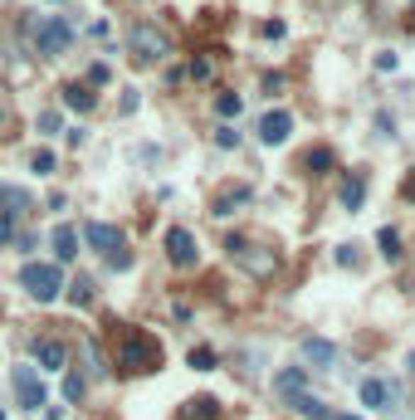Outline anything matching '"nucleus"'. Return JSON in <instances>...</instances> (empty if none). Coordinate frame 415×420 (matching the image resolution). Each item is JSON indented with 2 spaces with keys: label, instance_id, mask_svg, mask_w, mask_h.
Masks as SVG:
<instances>
[{
  "label": "nucleus",
  "instance_id": "obj_15",
  "mask_svg": "<svg viewBox=\"0 0 415 420\" xmlns=\"http://www.w3.org/2000/svg\"><path fill=\"white\" fill-rule=\"evenodd\" d=\"M64 108H74V113H93L98 98H93V88H88V84H64Z\"/></svg>",
  "mask_w": 415,
  "mask_h": 420
},
{
  "label": "nucleus",
  "instance_id": "obj_24",
  "mask_svg": "<svg viewBox=\"0 0 415 420\" xmlns=\"http://www.w3.org/2000/svg\"><path fill=\"white\" fill-rule=\"evenodd\" d=\"M245 201H249V191H230V196L215 201V215H235V206H245Z\"/></svg>",
  "mask_w": 415,
  "mask_h": 420
},
{
  "label": "nucleus",
  "instance_id": "obj_1",
  "mask_svg": "<svg viewBox=\"0 0 415 420\" xmlns=\"http://www.w3.org/2000/svg\"><path fill=\"white\" fill-rule=\"evenodd\" d=\"M118 367H123V372H157V367H162V347H157V337L127 328V333H123V352H118Z\"/></svg>",
  "mask_w": 415,
  "mask_h": 420
},
{
  "label": "nucleus",
  "instance_id": "obj_33",
  "mask_svg": "<svg viewBox=\"0 0 415 420\" xmlns=\"http://www.w3.org/2000/svg\"><path fill=\"white\" fill-rule=\"evenodd\" d=\"M406 367H411V377H415V352H411V357H406Z\"/></svg>",
  "mask_w": 415,
  "mask_h": 420
},
{
  "label": "nucleus",
  "instance_id": "obj_20",
  "mask_svg": "<svg viewBox=\"0 0 415 420\" xmlns=\"http://www.w3.org/2000/svg\"><path fill=\"white\" fill-rule=\"evenodd\" d=\"M64 289H69V303H74V308H88V303H93V284H88V279H74V284H64Z\"/></svg>",
  "mask_w": 415,
  "mask_h": 420
},
{
  "label": "nucleus",
  "instance_id": "obj_6",
  "mask_svg": "<svg viewBox=\"0 0 415 420\" xmlns=\"http://www.w3.org/2000/svg\"><path fill=\"white\" fill-rule=\"evenodd\" d=\"M69 40H74V30H69V20H64V15H49V20L40 25V54H44V59L64 54Z\"/></svg>",
  "mask_w": 415,
  "mask_h": 420
},
{
  "label": "nucleus",
  "instance_id": "obj_12",
  "mask_svg": "<svg viewBox=\"0 0 415 420\" xmlns=\"http://www.w3.org/2000/svg\"><path fill=\"white\" fill-rule=\"evenodd\" d=\"M303 362H313V367H332V362H337V347H332L328 337H303Z\"/></svg>",
  "mask_w": 415,
  "mask_h": 420
},
{
  "label": "nucleus",
  "instance_id": "obj_19",
  "mask_svg": "<svg viewBox=\"0 0 415 420\" xmlns=\"http://www.w3.org/2000/svg\"><path fill=\"white\" fill-rule=\"evenodd\" d=\"M54 167H59V157H54L49 147H40V152L30 157V171H35V176H54Z\"/></svg>",
  "mask_w": 415,
  "mask_h": 420
},
{
  "label": "nucleus",
  "instance_id": "obj_23",
  "mask_svg": "<svg viewBox=\"0 0 415 420\" xmlns=\"http://www.w3.org/2000/svg\"><path fill=\"white\" fill-rule=\"evenodd\" d=\"M186 362H191L196 372H215V352H210V347H191V357H186Z\"/></svg>",
  "mask_w": 415,
  "mask_h": 420
},
{
  "label": "nucleus",
  "instance_id": "obj_4",
  "mask_svg": "<svg viewBox=\"0 0 415 420\" xmlns=\"http://www.w3.org/2000/svg\"><path fill=\"white\" fill-rule=\"evenodd\" d=\"M83 240L93 245L98 254H108V259H118V254H127V240L118 225H108V220H88L83 225Z\"/></svg>",
  "mask_w": 415,
  "mask_h": 420
},
{
  "label": "nucleus",
  "instance_id": "obj_30",
  "mask_svg": "<svg viewBox=\"0 0 415 420\" xmlns=\"http://www.w3.org/2000/svg\"><path fill=\"white\" fill-rule=\"evenodd\" d=\"M215 142H220V147H240V132H235V127H220Z\"/></svg>",
  "mask_w": 415,
  "mask_h": 420
},
{
  "label": "nucleus",
  "instance_id": "obj_5",
  "mask_svg": "<svg viewBox=\"0 0 415 420\" xmlns=\"http://www.w3.org/2000/svg\"><path fill=\"white\" fill-rule=\"evenodd\" d=\"M15 401H20V411H40L44 406V381L35 367H15Z\"/></svg>",
  "mask_w": 415,
  "mask_h": 420
},
{
  "label": "nucleus",
  "instance_id": "obj_16",
  "mask_svg": "<svg viewBox=\"0 0 415 420\" xmlns=\"http://www.w3.org/2000/svg\"><path fill=\"white\" fill-rule=\"evenodd\" d=\"M337 201H342V210H362V201H367V176H362V171H357V176H347Z\"/></svg>",
  "mask_w": 415,
  "mask_h": 420
},
{
  "label": "nucleus",
  "instance_id": "obj_18",
  "mask_svg": "<svg viewBox=\"0 0 415 420\" xmlns=\"http://www.w3.org/2000/svg\"><path fill=\"white\" fill-rule=\"evenodd\" d=\"M83 396H88V381H83L79 372H64V401H69V406H79Z\"/></svg>",
  "mask_w": 415,
  "mask_h": 420
},
{
  "label": "nucleus",
  "instance_id": "obj_7",
  "mask_svg": "<svg viewBox=\"0 0 415 420\" xmlns=\"http://www.w3.org/2000/svg\"><path fill=\"white\" fill-rule=\"evenodd\" d=\"M166 259H171L176 269H191V264H196V235H191L186 225H171V230H166Z\"/></svg>",
  "mask_w": 415,
  "mask_h": 420
},
{
  "label": "nucleus",
  "instance_id": "obj_32",
  "mask_svg": "<svg viewBox=\"0 0 415 420\" xmlns=\"http://www.w3.org/2000/svg\"><path fill=\"white\" fill-rule=\"evenodd\" d=\"M5 127H10V108L0 103V132H5Z\"/></svg>",
  "mask_w": 415,
  "mask_h": 420
},
{
  "label": "nucleus",
  "instance_id": "obj_34",
  "mask_svg": "<svg viewBox=\"0 0 415 420\" xmlns=\"http://www.w3.org/2000/svg\"><path fill=\"white\" fill-rule=\"evenodd\" d=\"M332 420H362V416H337V411H332Z\"/></svg>",
  "mask_w": 415,
  "mask_h": 420
},
{
  "label": "nucleus",
  "instance_id": "obj_31",
  "mask_svg": "<svg viewBox=\"0 0 415 420\" xmlns=\"http://www.w3.org/2000/svg\"><path fill=\"white\" fill-rule=\"evenodd\" d=\"M191 79H210V59H196V64H191Z\"/></svg>",
  "mask_w": 415,
  "mask_h": 420
},
{
  "label": "nucleus",
  "instance_id": "obj_29",
  "mask_svg": "<svg viewBox=\"0 0 415 420\" xmlns=\"http://www.w3.org/2000/svg\"><path fill=\"white\" fill-rule=\"evenodd\" d=\"M215 411H220V406H215L210 396H201V401H191V416H201V420H210Z\"/></svg>",
  "mask_w": 415,
  "mask_h": 420
},
{
  "label": "nucleus",
  "instance_id": "obj_21",
  "mask_svg": "<svg viewBox=\"0 0 415 420\" xmlns=\"http://www.w3.org/2000/svg\"><path fill=\"white\" fill-rule=\"evenodd\" d=\"M35 127H40L44 137H59V132H64V118H59V113H54V108H44L40 118H35Z\"/></svg>",
  "mask_w": 415,
  "mask_h": 420
},
{
  "label": "nucleus",
  "instance_id": "obj_10",
  "mask_svg": "<svg viewBox=\"0 0 415 420\" xmlns=\"http://www.w3.org/2000/svg\"><path fill=\"white\" fill-rule=\"evenodd\" d=\"M230 259H240V264H245L249 274H259V279H264V274H274V254H269V250H254V245H240V250L230 254Z\"/></svg>",
  "mask_w": 415,
  "mask_h": 420
},
{
  "label": "nucleus",
  "instance_id": "obj_36",
  "mask_svg": "<svg viewBox=\"0 0 415 420\" xmlns=\"http://www.w3.org/2000/svg\"><path fill=\"white\" fill-rule=\"evenodd\" d=\"M0 420H5V411H0Z\"/></svg>",
  "mask_w": 415,
  "mask_h": 420
},
{
  "label": "nucleus",
  "instance_id": "obj_22",
  "mask_svg": "<svg viewBox=\"0 0 415 420\" xmlns=\"http://www.w3.org/2000/svg\"><path fill=\"white\" fill-rule=\"evenodd\" d=\"M376 245H381V254H386V259H401V235H396L391 225H386V230L376 235Z\"/></svg>",
  "mask_w": 415,
  "mask_h": 420
},
{
  "label": "nucleus",
  "instance_id": "obj_28",
  "mask_svg": "<svg viewBox=\"0 0 415 420\" xmlns=\"http://www.w3.org/2000/svg\"><path fill=\"white\" fill-rule=\"evenodd\" d=\"M108 79H113V69H108V64H93V69H88V88H103Z\"/></svg>",
  "mask_w": 415,
  "mask_h": 420
},
{
  "label": "nucleus",
  "instance_id": "obj_3",
  "mask_svg": "<svg viewBox=\"0 0 415 420\" xmlns=\"http://www.w3.org/2000/svg\"><path fill=\"white\" fill-rule=\"evenodd\" d=\"M127 44H132V59H142V64H157V59L171 54V40H166L157 25H132Z\"/></svg>",
  "mask_w": 415,
  "mask_h": 420
},
{
  "label": "nucleus",
  "instance_id": "obj_25",
  "mask_svg": "<svg viewBox=\"0 0 415 420\" xmlns=\"http://www.w3.org/2000/svg\"><path fill=\"white\" fill-rule=\"evenodd\" d=\"M215 113L220 118H240V93H220L215 98Z\"/></svg>",
  "mask_w": 415,
  "mask_h": 420
},
{
  "label": "nucleus",
  "instance_id": "obj_11",
  "mask_svg": "<svg viewBox=\"0 0 415 420\" xmlns=\"http://www.w3.org/2000/svg\"><path fill=\"white\" fill-rule=\"evenodd\" d=\"M49 245H54V259H59V269H64V264L79 254V230H74V225H59Z\"/></svg>",
  "mask_w": 415,
  "mask_h": 420
},
{
  "label": "nucleus",
  "instance_id": "obj_2",
  "mask_svg": "<svg viewBox=\"0 0 415 420\" xmlns=\"http://www.w3.org/2000/svg\"><path fill=\"white\" fill-rule=\"evenodd\" d=\"M20 289L35 298V303H54L64 294V269L59 264H25L20 269Z\"/></svg>",
  "mask_w": 415,
  "mask_h": 420
},
{
  "label": "nucleus",
  "instance_id": "obj_17",
  "mask_svg": "<svg viewBox=\"0 0 415 420\" xmlns=\"http://www.w3.org/2000/svg\"><path fill=\"white\" fill-rule=\"evenodd\" d=\"M289 406L298 411V416H308V420H332V411L323 406V401H318V396H308V391H303V396H293Z\"/></svg>",
  "mask_w": 415,
  "mask_h": 420
},
{
  "label": "nucleus",
  "instance_id": "obj_14",
  "mask_svg": "<svg viewBox=\"0 0 415 420\" xmlns=\"http://www.w3.org/2000/svg\"><path fill=\"white\" fill-rule=\"evenodd\" d=\"M396 396V386H386V381H376L367 377L362 381V406H372V411H386V401Z\"/></svg>",
  "mask_w": 415,
  "mask_h": 420
},
{
  "label": "nucleus",
  "instance_id": "obj_27",
  "mask_svg": "<svg viewBox=\"0 0 415 420\" xmlns=\"http://www.w3.org/2000/svg\"><path fill=\"white\" fill-rule=\"evenodd\" d=\"M15 240V210H0V245Z\"/></svg>",
  "mask_w": 415,
  "mask_h": 420
},
{
  "label": "nucleus",
  "instance_id": "obj_13",
  "mask_svg": "<svg viewBox=\"0 0 415 420\" xmlns=\"http://www.w3.org/2000/svg\"><path fill=\"white\" fill-rule=\"evenodd\" d=\"M303 386H308V367H284V372H279V377H274V391H279V396H303Z\"/></svg>",
  "mask_w": 415,
  "mask_h": 420
},
{
  "label": "nucleus",
  "instance_id": "obj_26",
  "mask_svg": "<svg viewBox=\"0 0 415 420\" xmlns=\"http://www.w3.org/2000/svg\"><path fill=\"white\" fill-rule=\"evenodd\" d=\"M328 167H332V152H328V147H318V152L308 157V171H313V176H323Z\"/></svg>",
  "mask_w": 415,
  "mask_h": 420
},
{
  "label": "nucleus",
  "instance_id": "obj_9",
  "mask_svg": "<svg viewBox=\"0 0 415 420\" xmlns=\"http://www.w3.org/2000/svg\"><path fill=\"white\" fill-rule=\"evenodd\" d=\"M293 132V113H264V123H259V142H269V147H279V142H289Z\"/></svg>",
  "mask_w": 415,
  "mask_h": 420
},
{
  "label": "nucleus",
  "instance_id": "obj_8",
  "mask_svg": "<svg viewBox=\"0 0 415 420\" xmlns=\"http://www.w3.org/2000/svg\"><path fill=\"white\" fill-rule=\"evenodd\" d=\"M35 362H40L35 372H64V367H69V347H64L59 337H40V342H35Z\"/></svg>",
  "mask_w": 415,
  "mask_h": 420
},
{
  "label": "nucleus",
  "instance_id": "obj_35",
  "mask_svg": "<svg viewBox=\"0 0 415 420\" xmlns=\"http://www.w3.org/2000/svg\"><path fill=\"white\" fill-rule=\"evenodd\" d=\"M54 5H64V0H54Z\"/></svg>",
  "mask_w": 415,
  "mask_h": 420
}]
</instances>
